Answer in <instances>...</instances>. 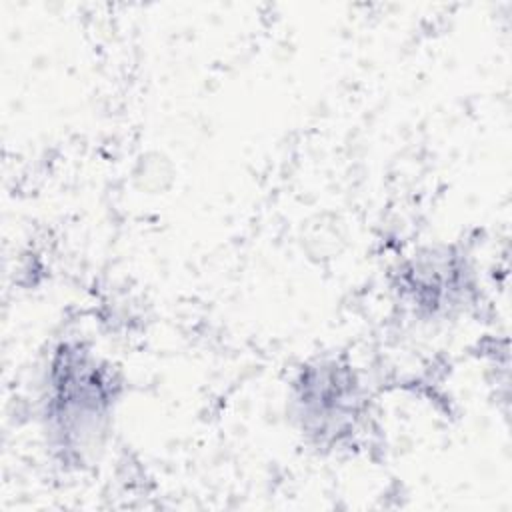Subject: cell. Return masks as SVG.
I'll list each match as a JSON object with an SVG mask.
<instances>
[{
  "mask_svg": "<svg viewBox=\"0 0 512 512\" xmlns=\"http://www.w3.org/2000/svg\"><path fill=\"white\" fill-rule=\"evenodd\" d=\"M112 380L80 348L62 346L46 380V430L66 448L86 446L102 430L112 402Z\"/></svg>",
  "mask_w": 512,
  "mask_h": 512,
  "instance_id": "obj_1",
  "label": "cell"
}]
</instances>
